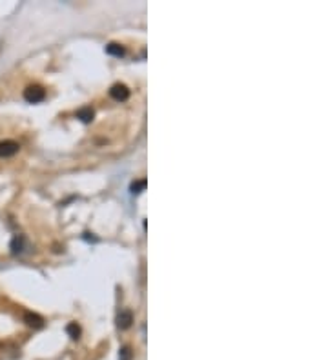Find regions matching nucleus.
<instances>
[{"label":"nucleus","instance_id":"nucleus-1","mask_svg":"<svg viewBox=\"0 0 328 360\" xmlns=\"http://www.w3.org/2000/svg\"><path fill=\"white\" fill-rule=\"evenodd\" d=\"M24 98H26L29 104H39V102H42L46 98V90L39 84L28 86V88L24 90Z\"/></svg>","mask_w":328,"mask_h":360},{"label":"nucleus","instance_id":"nucleus-2","mask_svg":"<svg viewBox=\"0 0 328 360\" xmlns=\"http://www.w3.org/2000/svg\"><path fill=\"white\" fill-rule=\"evenodd\" d=\"M20 146L15 140H2L0 142V158H9L13 155H17Z\"/></svg>","mask_w":328,"mask_h":360},{"label":"nucleus","instance_id":"nucleus-3","mask_svg":"<svg viewBox=\"0 0 328 360\" xmlns=\"http://www.w3.org/2000/svg\"><path fill=\"white\" fill-rule=\"evenodd\" d=\"M109 95H111L113 100L124 102L130 98V90H128V86H124V84H113L111 86V90H109Z\"/></svg>","mask_w":328,"mask_h":360},{"label":"nucleus","instance_id":"nucleus-4","mask_svg":"<svg viewBox=\"0 0 328 360\" xmlns=\"http://www.w3.org/2000/svg\"><path fill=\"white\" fill-rule=\"evenodd\" d=\"M131 322H133V313L128 310L120 311L119 316H117V327L119 329H128L131 326Z\"/></svg>","mask_w":328,"mask_h":360},{"label":"nucleus","instance_id":"nucleus-5","mask_svg":"<svg viewBox=\"0 0 328 360\" xmlns=\"http://www.w3.org/2000/svg\"><path fill=\"white\" fill-rule=\"evenodd\" d=\"M24 322L29 327H33V329H40V327L44 326V318L40 315H37V313H26L24 315Z\"/></svg>","mask_w":328,"mask_h":360},{"label":"nucleus","instance_id":"nucleus-6","mask_svg":"<svg viewBox=\"0 0 328 360\" xmlns=\"http://www.w3.org/2000/svg\"><path fill=\"white\" fill-rule=\"evenodd\" d=\"M26 248V236L24 235H17L11 240V253L13 255H20Z\"/></svg>","mask_w":328,"mask_h":360},{"label":"nucleus","instance_id":"nucleus-7","mask_svg":"<svg viewBox=\"0 0 328 360\" xmlns=\"http://www.w3.org/2000/svg\"><path fill=\"white\" fill-rule=\"evenodd\" d=\"M106 53L108 55H113V56H124L126 49L120 44H117V42H109V44L106 45Z\"/></svg>","mask_w":328,"mask_h":360},{"label":"nucleus","instance_id":"nucleus-8","mask_svg":"<svg viewBox=\"0 0 328 360\" xmlns=\"http://www.w3.org/2000/svg\"><path fill=\"white\" fill-rule=\"evenodd\" d=\"M93 117H95V113H93L91 107H82V109L77 111V118H80L84 124H90L91 120H93Z\"/></svg>","mask_w":328,"mask_h":360},{"label":"nucleus","instance_id":"nucleus-9","mask_svg":"<svg viewBox=\"0 0 328 360\" xmlns=\"http://www.w3.org/2000/svg\"><path fill=\"white\" fill-rule=\"evenodd\" d=\"M130 189H131V193H133V195H139V193H142L144 189H146V180H135V182H131Z\"/></svg>","mask_w":328,"mask_h":360},{"label":"nucleus","instance_id":"nucleus-10","mask_svg":"<svg viewBox=\"0 0 328 360\" xmlns=\"http://www.w3.org/2000/svg\"><path fill=\"white\" fill-rule=\"evenodd\" d=\"M66 331L69 333V337L73 338V340H77V338L80 337V327L75 324V322H71V324H68V327H66Z\"/></svg>","mask_w":328,"mask_h":360},{"label":"nucleus","instance_id":"nucleus-11","mask_svg":"<svg viewBox=\"0 0 328 360\" xmlns=\"http://www.w3.org/2000/svg\"><path fill=\"white\" fill-rule=\"evenodd\" d=\"M120 360H131V357H133V351H131V348H128V346H124V348L120 349Z\"/></svg>","mask_w":328,"mask_h":360}]
</instances>
